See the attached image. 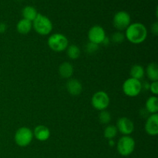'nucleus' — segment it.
<instances>
[{"label": "nucleus", "mask_w": 158, "mask_h": 158, "mask_svg": "<svg viewBox=\"0 0 158 158\" xmlns=\"http://www.w3.org/2000/svg\"><path fill=\"white\" fill-rule=\"evenodd\" d=\"M148 29L140 23H131L125 30V38L133 44H140L146 40L148 37Z\"/></svg>", "instance_id": "obj_1"}, {"label": "nucleus", "mask_w": 158, "mask_h": 158, "mask_svg": "<svg viewBox=\"0 0 158 158\" xmlns=\"http://www.w3.org/2000/svg\"><path fill=\"white\" fill-rule=\"evenodd\" d=\"M32 28L38 34L41 35H47L53 29L52 23L47 16L38 13L35 19L32 21Z\"/></svg>", "instance_id": "obj_2"}, {"label": "nucleus", "mask_w": 158, "mask_h": 158, "mask_svg": "<svg viewBox=\"0 0 158 158\" xmlns=\"http://www.w3.org/2000/svg\"><path fill=\"white\" fill-rule=\"evenodd\" d=\"M47 44L52 51L60 52L66 50L69 46V40L63 34L53 33L48 38Z\"/></svg>", "instance_id": "obj_3"}, {"label": "nucleus", "mask_w": 158, "mask_h": 158, "mask_svg": "<svg viewBox=\"0 0 158 158\" xmlns=\"http://www.w3.org/2000/svg\"><path fill=\"white\" fill-rule=\"evenodd\" d=\"M135 147V140L132 137L123 136L117 141V150L120 155L123 157H127L134 152Z\"/></svg>", "instance_id": "obj_4"}, {"label": "nucleus", "mask_w": 158, "mask_h": 158, "mask_svg": "<svg viewBox=\"0 0 158 158\" xmlns=\"http://www.w3.org/2000/svg\"><path fill=\"white\" fill-rule=\"evenodd\" d=\"M33 137V132L30 128L27 127H22L15 132L14 140L19 147L26 148L30 144Z\"/></svg>", "instance_id": "obj_5"}, {"label": "nucleus", "mask_w": 158, "mask_h": 158, "mask_svg": "<svg viewBox=\"0 0 158 158\" xmlns=\"http://www.w3.org/2000/svg\"><path fill=\"white\" fill-rule=\"evenodd\" d=\"M122 89L126 96L130 97H135L141 93L142 83L140 80L130 77L123 82Z\"/></svg>", "instance_id": "obj_6"}, {"label": "nucleus", "mask_w": 158, "mask_h": 158, "mask_svg": "<svg viewBox=\"0 0 158 158\" xmlns=\"http://www.w3.org/2000/svg\"><path fill=\"white\" fill-rule=\"evenodd\" d=\"M110 97L105 91H97L91 98V104L97 110H104L109 106Z\"/></svg>", "instance_id": "obj_7"}, {"label": "nucleus", "mask_w": 158, "mask_h": 158, "mask_svg": "<svg viewBox=\"0 0 158 158\" xmlns=\"http://www.w3.org/2000/svg\"><path fill=\"white\" fill-rule=\"evenodd\" d=\"M131 23V15L126 11H119L114 15L113 19V25L120 32L126 30Z\"/></svg>", "instance_id": "obj_8"}, {"label": "nucleus", "mask_w": 158, "mask_h": 158, "mask_svg": "<svg viewBox=\"0 0 158 158\" xmlns=\"http://www.w3.org/2000/svg\"><path fill=\"white\" fill-rule=\"evenodd\" d=\"M88 40L90 43L100 45L106 39V32L102 26L96 25L92 26L88 32Z\"/></svg>", "instance_id": "obj_9"}, {"label": "nucleus", "mask_w": 158, "mask_h": 158, "mask_svg": "<svg viewBox=\"0 0 158 158\" xmlns=\"http://www.w3.org/2000/svg\"><path fill=\"white\" fill-rule=\"evenodd\" d=\"M116 127L123 136H130L134 131V123L131 119L122 117L117 120Z\"/></svg>", "instance_id": "obj_10"}, {"label": "nucleus", "mask_w": 158, "mask_h": 158, "mask_svg": "<svg viewBox=\"0 0 158 158\" xmlns=\"http://www.w3.org/2000/svg\"><path fill=\"white\" fill-rule=\"evenodd\" d=\"M145 131L150 136H157L158 134V114H151L148 116L144 126Z\"/></svg>", "instance_id": "obj_11"}, {"label": "nucleus", "mask_w": 158, "mask_h": 158, "mask_svg": "<svg viewBox=\"0 0 158 158\" xmlns=\"http://www.w3.org/2000/svg\"><path fill=\"white\" fill-rule=\"evenodd\" d=\"M33 132V137L39 141H46L50 137L51 132L49 127L45 125H38L35 127Z\"/></svg>", "instance_id": "obj_12"}, {"label": "nucleus", "mask_w": 158, "mask_h": 158, "mask_svg": "<svg viewBox=\"0 0 158 158\" xmlns=\"http://www.w3.org/2000/svg\"><path fill=\"white\" fill-rule=\"evenodd\" d=\"M66 87L68 93L72 96L80 95L83 91L82 83L77 79H69L68 81L66 82Z\"/></svg>", "instance_id": "obj_13"}, {"label": "nucleus", "mask_w": 158, "mask_h": 158, "mask_svg": "<svg viewBox=\"0 0 158 158\" xmlns=\"http://www.w3.org/2000/svg\"><path fill=\"white\" fill-rule=\"evenodd\" d=\"M59 74L63 79H70L74 73V68L72 63L63 62L59 66Z\"/></svg>", "instance_id": "obj_14"}, {"label": "nucleus", "mask_w": 158, "mask_h": 158, "mask_svg": "<svg viewBox=\"0 0 158 158\" xmlns=\"http://www.w3.org/2000/svg\"><path fill=\"white\" fill-rule=\"evenodd\" d=\"M32 29V22L29 21L25 19H22L16 24V30L19 33L26 35L30 32Z\"/></svg>", "instance_id": "obj_15"}, {"label": "nucleus", "mask_w": 158, "mask_h": 158, "mask_svg": "<svg viewBox=\"0 0 158 158\" xmlns=\"http://www.w3.org/2000/svg\"><path fill=\"white\" fill-rule=\"evenodd\" d=\"M145 109L149 114H157L158 112V99L157 96H152L150 97L147 100Z\"/></svg>", "instance_id": "obj_16"}, {"label": "nucleus", "mask_w": 158, "mask_h": 158, "mask_svg": "<svg viewBox=\"0 0 158 158\" xmlns=\"http://www.w3.org/2000/svg\"><path fill=\"white\" fill-rule=\"evenodd\" d=\"M146 74L151 82L158 81V66L154 62L148 64L146 69Z\"/></svg>", "instance_id": "obj_17"}, {"label": "nucleus", "mask_w": 158, "mask_h": 158, "mask_svg": "<svg viewBox=\"0 0 158 158\" xmlns=\"http://www.w3.org/2000/svg\"><path fill=\"white\" fill-rule=\"evenodd\" d=\"M22 15H23V19L32 22L38 15V12L33 6H26L22 10Z\"/></svg>", "instance_id": "obj_18"}, {"label": "nucleus", "mask_w": 158, "mask_h": 158, "mask_svg": "<svg viewBox=\"0 0 158 158\" xmlns=\"http://www.w3.org/2000/svg\"><path fill=\"white\" fill-rule=\"evenodd\" d=\"M130 75L131 78L140 80L143 78L145 75V69L143 66L140 64H135L131 67L130 71Z\"/></svg>", "instance_id": "obj_19"}, {"label": "nucleus", "mask_w": 158, "mask_h": 158, "mask_svg": "<svg viewBox=\"0 0 158 158\" xmlns=\"http://www.w3.org/2000/svg\"><path fill=\"white\" fill-rule=\"evenodd\" d=\"M66 54L70 60H77L81 55L80 49L77 45H70L66 48Z\"/></svg>", "instance_id": "obj_20"}, {"label": "nucleus", "mask_w": 158, "mask_h": 158, "mask_svg": "<svg viewBox=\"0 0 158 158\" xmlns=\"http://www.w3.org/2000/svg\"><path fill=\"white\" fill-rule=\"evenodd\" d=\"M117 133H118V131H117L116 126H114V125H108L104 129L103 135H104V137L106 139L113 140L117 135Z\"/></svg>", "instance_id": "obj_21"}, {"label": "nucleus", "mask_w": 158, "mask_h": 158, "mask_svg": "<svg viewBox=\"0 0 158 158\" xmlns=\"http://www.w3.org/2000/svg\"><path fill=\"white\" fill-rule=\"evenodd\" d=\"M111 119H112V117H111V114L109 111L104 110H102L100 112L99 120L103 124H108L111 121Z\"/></svg>", "instance_id": "obj_22"}, {"label": "nucleus", "mask_w": 158, "mask_h": 158, "mask_svg": "<svg viewBox=\"0 0 158 158\" xmlns=\"http://www.w3.org/2000/svg\"><path fill=\"white\" fill-rule=\"evenodd\" d=\"M124 40L125 35L122 32H120V31L114 32L112 36H111V40H112L113 43H118V44L123 43Z\"/></svg>", "instance_id": "obj_23"}, {"label": "nucleus", "mask_w": 158, "mask_h": 158, "mask_svg": "<svg viewBox=\"0 0 158 158\" xmlns=\"http://www.w3.org/2000/svg\"><path fill=\"white\" fill-rule=\"evenodd\" d=\"M98 49H99V45L94 44V43H90V42H89L86 46V51L89 54L94 53V52H95L96 51L98 50Z\"/></svg>", "instance_id": "obj_24"}, {"label": "nucleus", "mask_w": 158, "mask_h": 158, "mask_svg": "<svg viewBox=\"0 0 158 158\" xmlns=\"http://www.w3.org/2000/svg\"><path fill=\"white\" fill-rule=\"evenodd\" d=\"M149 89L154 95L157 96L158 94V81L151 82L149 86Z\"/></svg>", "instance_id": "obj_25"}, {"label": "nucleus", "mask_w": 158, "mask_h": 158, "mask_svg": "<svg viewBox=\"0 0 158 158\" xmlns=\"http://www.w3.org/2000/svg\"><path fill=\"white\" fill-rule=\"evenodd\" d=\"M151 32L154 35H158V23L157 22H155L154 24H152L151 26Z\"/></svg>", "instance_id": "obj_26"}, {"label": "nucleus", "mask_w": 158, "mask_h": 158, "mask_svg": "<svg viewBox=\"0 0 158 158\" xmlns=\"http://www.w3.org/2000/svg\"><path fill=\"white\" fill-rule=\"evenodd\" d=\"M7 29V25L4 23H0V34L4 33Z\"/></svg>", "instance_id": "obj_27"}, {"label": "nucleus", "mask_w": 158, "mask_h": 158, "mask_svg": "<svg viewBox=\"0 0 158 158\" xmlns=\"http://www.w3.org/2000/svg\"><path fill=\"white\" fill-rule=\"evenodd\" d=\"M110 141H109V144L110 145V146H113V145L114 144V140H109Z\"/></svg>", "instance_id": "obj_28"}]
</instances>
